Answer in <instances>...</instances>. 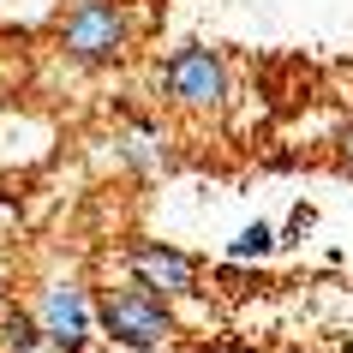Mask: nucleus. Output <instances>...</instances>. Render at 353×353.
Wrapping results in <instances>:
<instances>
[{"label":"nucleus","mask_w":353,"mask_h":353,"mask_svg":"<svg viewBox=\"0 0 353 353\" xmlns=\"http://www.w3.org/2000/svg\"><path fill=\"white\" fill-rule=\"evenodd\" d=\"M312 228H317V210H312V204H294L288 228H276V240H281V245H299L305 234H312Z\"/></svg>","instance_id":"nucleus-9"},{"label":"nucleus","mask_w":353,"mask_h":353,"mask_svg":"<svg viewBox=\"0 0 353 353\" xmlns=\"http://www.w3.org/2000/svg\"><path fill=\"white\" fill-rule=\"evenodd\" d=\"M120 263H126V281H138V288H150L162 299H192L198 281H204V263L168 240H126Z\"/></svg>","instance_id":"nucleus-4"},{"label":"nucleus","mask_w":353,"mask_h":353,"mask_svg":"<svg viewBox=\"0 0 353 353\" xmlns=\"http://www.w3.org/2000/svg\"><path fill=\"white\" fill-rule=\"evenodd\" d=\"M114 156H120V168H132V174H168V168H174V150H168V138H162L156 120L120 126L114 132Z\"/></svg>","instance_id":"nucleus-6"},{"label":"nucleus","mask_w":353,"mask_h":353,"mask_svg":"<svg viewBox=\"0 0 353 353\" xmlns=\"http://www.w3.org/2000/svg\"><path fill=\"white\" fill-rule=\"evenodd\" d=\"M156 90H162L168 108H180V114H222L228 96H234L228 54L210 48V42H180L156 66Z\"/></svg>","instance_id":"nucleus-2"},{"label":"nucleus","mask_w":353,"mask_h":353,"mask_svg":"<svg viewBox=\"0 0 353 353\" xmlns=\"http://www.w3.org/2000/svg\"><path fill=\"white\" fill-rule=\"evenodd\" d=\"M276 245L281 240H276V228H270V222H245L240 234L228 240V263H263Z\"/></svg>","instance_id":"nucleus-8"},{"label":"nucleus","mask_w":353,"mask_h":353,"mask_svg":"<svg viewBox=\"0 0 353 353\" xmlns=\"http://www.w3.org/2000/svg\"><path fill=\"white\" fill-rule=\"evenodd\" d=\"M30 317L42 323V335H48L60 353H84V341L96 335V299H90V288L72 281V276L48 281L37 294V305H30Z\"/></svg>","instance_id":"nucleus-5"},{"label":"nucleus","mask_w":353,"mask_h":353,"mask_svg":"<svg viewBox=\"0 0 353 353\" xmlns=\"http://www.w3.org/2000/svg\"><path fill=\"white\" fill-rule=\"evenodd\" d=\"M0 353H60L48 335H42V323L30 312H6V330H0Z\"/></svg>","instance_id":"nucleus-7"},{"label":"nucleus","mask_w":353,"mask_h":353,"mask_svg":"<svg viewBox=\"0 0 353 353\" xmlns=\"http://www.w3.org/2000/svg\"><path fill=\"white\" fill-rule=\"evenodd\" d=\"M335 162H341V174H353V126H341V138H335Z\"/></svg>","instance_id":"nucleus-10"},{"label":"nucleus","mask_w":353,"mask_h":353,"mask_svg":"<svg viewBox=\"0 0 353 353\" xmlns=\"http://www.w3.org/2000/svg\"><path fill=\"white\" fill-rule=\"evenodd\" d=\"M138 42V24H132L126 0H72L54 19V48L84 72H108L132 54Z\"/></svg>","instance_id":"nucleus-1"},{"label":"nucleus","mask_w":353,"mask_h":353,"mask_svg":"<svg viewBox=\"0 0 353 353\" xmlns=\"http://www.w3.org/2000/svg\"><path fill=\"white\" fill-rule=\"evenodd\" d=\"M96 330L132 353H150V347H168L180 335V323H174V299L150 294L138 281H120V288L96 294Z\"/></svg>","instance_id":"nucleus-3"}]
</instances>
